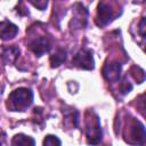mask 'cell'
<instances>
[{"label":"cell","instance_id":"obj_2","mask_svg":"<svg viewBox=\"0 0 146 146\" xmlns=\"http://www.w3.org/2000/svg\"><path fill=\"white\" fill-rule=\"evenodd\" d=\"M86 133L87 141L90 145H97L102 140L103 131L100 127L99 117L92 111H88L86 113Z\"/></svg>","mask_w":146,"mask_h":146},{"label":"cell","instance_id":"obj_7","mask_svg":"<svg viewBox=\"0 0 146 146\" xmlns=\"http://www.w3.org/2000/svg\"><path fill=\"white\" fill-rule=\"evenodd\" d=\"M129 128H130V131H129V138L130 139H133V144H143L144 140H145V129H144V125L133 120L130 124H129ZM129 139V141H130Z\"/></svg>","mask_w":146,"mask_h":146},{"label":"cell","instance_id":"obj_11","mask_svg":"<svg viewBox=\"0 0 146 146\" xmlns=\"http://www.w3.org/2000/svg\"><path fill=\"white\" fill-rule=\"evenodd\" d=\"M66 51L64 49H57L51 56H50V64L52 67H57L60 64H63L66 59Z\"/></svg>","mask_w":146,"mask_h":146},{"label":"cell","instance_id":"obj_15","mask_svg":"<svg viewBox=\"0 0 146 146\" xmlns=\"http://www.w3.org/2000/svg\"><path fill=\"white\" fill-rule=\"evenodd\" d=\"M32 5H34L35 7H38V8L41 9V10H43V9L47 7L48 2H47V1H38V2H32Z\"/></svg>","mask_w":146,"mask_h":146},{"label":"cell","instance_id":"obj_1","mask_svg":"<svg viewBox=\"0 0 146 146\" xmlns=\"http://www.w3.org/2000/svg\"><path fill=\"white\" fill-rule=\"evenodd\" d=\"M33 102V92L27 88H18L8 97V107L11 111H24Z\"/></svg>","mask_w":146,"mask_h":146},{"label":"cell","instance_id":"obj_14","mask_svg":"<svg viewBox=\"0 0 146 146\" xmlns=\"http://www.w3.org/2000/svg\"><path fill=\"white\" fill-rule=\"evenodd\" d=\"M121 91H122V94H128V92H130L131 91V89H132V84L129 82V81H127V80H124L123 82H122V84H121Z\"/></svg>","mask_w":146,"mask_h":146},{"label":"cell","instance_id":"obj_10","mask_svg":"<svg viewBox=\"0 0 146 146\" xmlns=\"http://www.w3.org/2000/svg\"><path fill=\"white\" fill-rule=\"evenodd\" d=\"M11 146H34V139L25 135H16L13 138Z\"/></svg>","mask_w":146,"mask_h":146},{"label":"cell","instance_id":"obj_9","mask_svg":"<svg viewBox=\"0 0 146 146\" xmlns=\"http://www.w3.org/2000/svg\"><path fill=\"white\" fill-rule=\"evenodd\" d=\"M18 55H19V49L15 46L3 48V50H2V59L8 64L14 63L17 59Z\"/></svg>","mask_w":146,"mask_h":146},{"label":"cell","instance_id":"obj_17","mask_svg":"<svg viewBox=\"0 0 146 146\" xmlns=\"http://www.w3.org/2000/svg\"><path fill=\"white\" fill-rule=\"evenodd\" d=\"M0 146H6V143H5V137H0Z\"/></svg>","mask_w":146,"mask_h":146},{"label":"cell","instance_id":"obj_5","mask_svg":"<svg viewBox=\"0 0 146 146\" xmlns=\"http://www.w3.org/2000/svg\"><path fill=\"white\" fill-rule=\"evenodd\" d=\"M29 47L30 49L36 55V56H42L43 54L48 52L51 48V41L49 40L48 36L46 35H40V36H36L34 38L33 40L30 41L29 43Z\"/></svg>","mask_w":146,"mask_h":146},{"label":"cell","instance_id":"obj_3","mask_svg":"<svg viewBox=\"0 0 146 146\" xmlns=\"http://www.w3.org/2000/svg\"><path fill=\"white\" fill-rule=\"evenodd\" d=\"M73 65L83 68V70H92L94 68V58H92V51L90 49H81L76 52V55L73 57L72 60Z\"/></svg>","mask_w":146,"mask_h":146},{"label":"cell","instance_id":"obj_13","mask_svg":"<svg viewBox=\"0 0 146 146\" xmlns=\"http://www.w3.org/2000/svg\"><path fill=\"white\" fill-rule=\"evenodd\" d=\"M60 140L57 136L54 135H48L43 139V146H60Z\"/></svg>","mask_w":146,"mask_h":146},{"label":"cell","instance_id":"obj_16","mask_svg":"<svg viewBox=\"0 0 146 146\" xmlns=\"http://www.w3.org/2000/svg\"><path fill=\"white\" fill-rule=\"evenodd\" d=\"M139 31H140L141 36L144 38V35H145V18H143V19H141V22H140V25H139Z\"/></svg>","mask_w":146,"mask_h":146},{"label":"cell","instance_id":"obj_6","mask_svg":"<svg viewBox=\"0 0 146 146\" xmlns=\"http://www.w3.org/2000/svg\"><path fill=\"white\" fill-rule=\"evenodd\" d=\"M103 75L110 82H117L121 75V65L116 62L106 63L103 68Z\"/></svg>","mask_w":146,"mask_h":146},{"label":"cell","instance_id":"obj_4","mask_svg":"<svg viewBox=\"0 0 146 146\" xmlns=\"http://www.w3.org/2000/svg\"><path fill=\"white\" fill-rule=\"evenodd\" d=\"M114 18V10L112 9V6L107 2H100L98 5L97 9V18L96 23L99 26H105L110 24Z\"/></svg>","mask_w":146,"mask_h":146},{"label":"cell","instance_id":"obj_12","mask_svg":"<svg viewBox=\"0 0 146 146\" xmlns=\"http://www.w3.org/2000/svg\"><path fill=\"white\" fill-rule=\"evenodd\" d=\"M79 9L75 11V15L73 17V23L76 24L78 23V26L79 27H82L86 25V22H87V14L88 11L86 10V8L81 5H79Z\"/></svg>","mask_w":146,"mask_h":146},{"label":"cell","instance_id":"obj_8","mask_svg":"<svg viewBox=\"0 0 146 146\" xmlns=\"http://www.w3.org/2000/svg\"><path fill=\"white\" fill-rule=\"evenodd\" d=\"M17 33H18V27L11 22H8V21L0 22V39L10 40L15 38Z\"/></svg>","mask_w":146,"mask_h":146}]
</instances>
